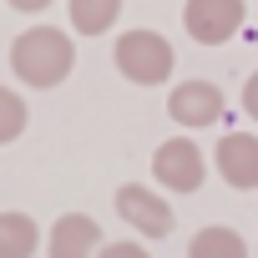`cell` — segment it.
<instances>
[{"instance_id": "6da1fadb", "label": "cell", "mask_w": 258, "mask_h": 258, "mask_svg": "<svg viewBox=\"0 0 258 258\" xmlns=\"http://www.w3.org/2000/svg\"><path fill=\"white\" fill-rule=\"evenodd\" d=\"M11 71L31 91H51L76 71V41L56 26H26L11 41Z\"/></svg>"}, {"instance_id": "7a4b0ae2", "label": "cell", "mask_w": 258, "mask_h": 258, "mask_svg": "<svg viewBox=\"0 0 258 258\" xmlns=\"http://www.w3.org/2000/svg\"><path fill=\"white\" fill-rule=\"evenodd\" d=\"M111 61L116 71L132 81V86H162L177 66V51L162 31H147V26H132V31H121L116 46H111Z\"/></svg>"}, {"instance_id": "3957f363", "label": "cell", "mask_w": 258, "mask_h": 258, "mask_svg": "<svg viewBox=\"0 0 258 258\" xmlns=\"http://www.w3.org/2000/svg\"><path fill=\"white\" fill-rule=\"evenodd\" d=\"M152 182H157L162 192H177V198L198 192V187L208 182V157H203V147H198L192 137H167V142L152 152Z\"/></svg>"}, {"instance_id": "277c9868", "label": "cell", "mask_w": 258, "mask_h": 258, "mask_svg": "<svg viewBox=\"0 0 258 258\" xmlns=\"http://www.w3.org/2000/svg\"><path fill=\"white\" fill-rule=\"evenodd\" d=\"M248 21V0H187L182 6V31L198 46H223L243 31Z\"/></svg>"}, {"instance_id": "5b68a950", "label": "cell", "mask_w": 258, "mask_h": 258, "mask_svg": "<svg viewBox=\"0 0 258 258\" xmlns=\"http://www.w3.org/2000/svg\"><path fill=\"white\" fill-rule=\"evenodd\" d=\"M116 218L137 238H167L172 233V203L157 187H142V182H121L116 187Z\"/></svg>"}, {"instance_id": "8992f818", "label": "cell", "mask_w": 258, "mask_h": 258, "mask_svg": "<svg viewBox=\"0 0 258 258\" xmlns=\"http://www.w3.org/2000/svg\"><path fill=\"white\" fill-rule=\"evenodd\" d=\"M167 116H172L177 126H187V132L213 126V121L223 116V91H218V81H203V76L177 81V86L167 91Z\"/></svg>"}, {"instance_id": "52a82bcc", "label": "cell", "mask_w": 258, "mask_h": 258, "mask_svg": "<svg viewBox=\"0 0 258 258\" xmlns=\"http://www.w3.org/2000/svg\"><path fill=\"white\" fill-rule=\"evenodd\" d=\"M101 253V223L91 213H61L46 233V258H96Z\"/></svg>"}, {"instance_id": "ba28073f", "label": "cell", "mask_w": 258, "mask_h": 258, "mask_svg": "<svg viewBox=\"0 0 258 258\" xmlns=\"http://www.w3.org/2000/svg\"><path fill=\"white\" fill-rule=\"evenodd\" d=\"M213 167H218V177L228 187L253 192L258 187V137L253 132H228L218 142V152H213Z\"/></svg>"}, {"instance_id": "9c48e42d", "label": "cell", "mask_w": 258, "mask_h": 258, "mask_svg": "<svg viewBox=\"0 0 258 258\" xmlns=\"http://www.w3.org/2000/svg\"><path fill=\"white\" fill-rule=\"evenodd\" d=\"M187 258H248V238L228 223H208L187 238Z\"/></svg>"}, {"instance_id": "30bf717a", "label": "cell", "mask_w": 258, "mask_h": 258, "mask_svg": "<svg viewBox=\"0 0 258 258\" xmlns=\"http://www.w3.org/2000/svg\"><path fill=\"white\" fill-rule=\"evenodd\" d=\"M36 248H41V223L31 213L6 208L0 213V258H36Z\"/></svg>"}, {"instance_id": "8fae6325", "label": "cell", "mask_w": 258, "mask_h": 258, "mask_svg": "<svg viewBox=\"0 0 258 258\" xmlns=\"http://www.w3.org/2000/svg\"><path fill=\"white\" fill-rule=\"evenodd\" d=\"M66 16L76 36H106L121 16V0H66Z\"/></svg>"}, {"instance_id": "7c38bea8", "label": "cell", "mask_w": 258, "mask_h": 258, "mask_svg": "<svg viewBox=\"0 0 258 258\" xmlns=\"http://www.w3.org/2000/svg\"><path fill=\"white\" fill-rule=\"evenodd\" d=\"M26 121H31V111H26L21 91L0 86V147H6V142H16V137L26 132Z\"/></svg>"}, {"instance_id": "4fadbf2b", "label": "cell", "mask_w": 258, "mask_h": 258, "mask_svg": "<svg viewBox=\"0 0 258 258\" xmlns=\"http://www.w3.org/2000/svg\"><path fill=\"white\" fill-rule=\"evenodd\" d=\"M96 258H152L137 238H116V243H101V253Z\"/></svg>"}, {"instance_id": "5bb4252c", "label": "cell", "mask_w": 258, "mask_h": 258, "mask_svg": "<svg viewBox=\"0 0 258 258\" xmlns=\"http://www.w3.org/2000/svg\"><path fill=\"white\" fill-rule=\"evenodd\" d=\"M243 111H248V116L258 121V71H253V76L243 81Z\"/></svg>"}, {"instance_id": "9a60e30c", "label": "cell", "mask_w": 258, "mask_h": 258, "mask_svg": "<svg viewBox=\"0 0 258 258\" xmlns=\"http://www.w3.org/2000/svg\"><path fill=\"white\" fill-rule=\"evenodd\" d=\"M51 6H56V0H11V11H21V16H41Z\"/></svg>"}]
</instances>
